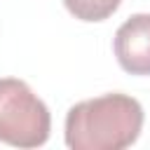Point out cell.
<instances>
[{
    "label": "cell",
    "instance_id": "1",
    "mask_svg": "<svg viewBox=\"0 0 150 150\" xmlns=\"http://www.w3.org/2000/svg\"><path fill=\"white\" fill-rule=\"evenodd\" d=\"M143 108L127 94H103L75 103L66 115V145L73 150H122L136 143Z\"/></svg>",
    "mask_w": 150,
    "mask_h": 150
},
{
    "label": "cell",
    "instance_id": "2",
    "mask_svg": "<svg viewBox=\"0 0 150 150\" xmlns=\"http://www.w3.org/2000/svg\"><path fill=\"white\" fill-rule=\"evenodd\" d=\"M52 131L47 105L16 77L0 80V141L14 148H40Z\"/></svg>",
    "mask_w": 150,
    "mask_h": 150
},
{
    "label": "cell",
    "instance_id": "3",
    "mask_svg": "<svg viewBox=\"0 0 150 150\" xmlns=\"http://www.w3.org/2000/svg\"><path fill=\"white\" fill-rule=\"evenodd\" d=\"M112 47L124 73L150 75V14L129 16L117 28Z\"/></svg>",
    "mask_w": 150,
    "mask_h": 150
},
{
    "label": "cell",
    "instance_id": "4",
    "mask_svg": "<svg viewBox=\"0 0 150 150\" xmlns=\"http://www.w3.org/2000/svg\"><path fill=\"white\" fill-rule=\"evenodd\" d=\"M122 0H63L66 9L80 21H105Z\"/></svg>",
    "mask_w": 150,
    "mask_h": 150
}]
</instances>
